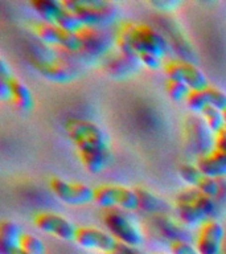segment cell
I'll use <instances>...</instances> for the list:
<instances>
[{"label": "cell", "mask_w": 226, "mask_h": 254, "mask_svg": "<svg viewBox=\"0 0 226 254\" xmlns=\"http://www.w3.org/2000/svg\"><path fill=\"white\" fill-rule=\"evenodd\" d=\"M116 32L130 41L138 55L147 52L164 59L170 52V43L148 24L124 21L119 25Z\"/></svg>", "instance_id": "obj_1"}, {"label": "cell", "mask_w": 226, "mask_h": 254, "mask_svg": "<svg viewBox=\"0 0 226 254\" xmlns=\"http://www.w3.org/2000/svg\"><path fill=\"white\" fill-rule=\"evenodd\" d=\"M67 136L81 152H107L109 138L106 132L91 121L85 119H69L65 123Z\"/></svg>", "instance_id": "obj_2"}, {"label": "cell", "mask_w": 226, "mask_h": 254, "mask_svg": "<svg viewBox=\"0 0 226 254\" xmlns=\"http://www.w3.org/2000/svg\"><path fill=\"white\" fill-rule=\"evenodd\" d=\"M67 9L74 12L85 27L99 28L114 23L118 8L110 1L101 0H63Z\"/></svg>", "instance_id": "obj_3"}, {"label": "cell", "mask_w": 226, "mask_h": 254, "mask_svg": "<svg viewBox=\"0 0 226 254\" xmlns=\"http://www.w3.org/2000/svg\"><path fill=\"white\" fill-rule=\"evenodd\" d=\"M109 233L118 242L138 248L143 244V233L138 226L118 209H106L102 216Z\"/></svg>", "instance_id": "obj_4"}, {"label": "cell", "mask_w": 226, "mask_h": 254, "mask_svg": "<svg viewBox=\"0 0 226 254\" xmlns=\"http://www.w3.org/2000/svg\"><path fill=\"white\" fill-rule=\"evenodd\" d=\"M94 202L105 209H114L116 206L124 210H135L139 208L135 188L115 186V184H103L95 187Z\"/></svg>", "instance_id": "obj_5"}, {"label": "cell", "mask_w": 226, "mask_h": 254, "mask_svg": "<svg viewBox=\"0 0 226 254\" xmlns=\"http://www.w3.org/2000/svg\"><path fill=\"white\" fill-rule=\"evenodd\" d=\"M36 36L39 37L44 44L58 47L61 49L70 52V53H81L82 51V43L77 33L67 32L58 25L45 21H40L32 25Z\"/></svg>", "instance_id": "obj_6"}, {"label": "cell", "mask_w": 226, "mask_h": 254, "mask_svg": "<svg viewBox=\"0 0 226 254\" xmlns=\"http://www.w3.org/2000/svg\"><path fill=\"white\" fill-rule=\"evenodd\" d=\"M186 144L198 156L206 155L214 150V132L206 126L204 119L197 115H189L184 123Z\"/></svg>", "instance_id": "obj_7"}, {"label": "cell", "mask_w": 226, "mask_h": 254, "mask_svg": "<svg viewBox=\"0 0 226 254\" xmlns=\"http://www.w3.org/2000/svg\"><path fill=\"white\" fill-rule=\"evenodd\" d=\"M164 73L168 79H176L186 83L190 90H205L209 86V81L205 73L194 64L184 60H170L164 63Z\"/></svg>", "instance_id": "obj_8"}, {"label": "cell", "mask_w": 226, "mask_h": 254, "mask_svg": "<svg viewBox=\"0 0 226 254\" xmlns=\"http://www.w3.org/2000/svg\"><path fill=\"white\" fill-rule=\"evenodd\" d=\"M49 187L56 197L67 205H86L94 201V188L82 183H70L61 178H52Z\"/></svg>", "instance_id": "obj_9"}, {"label": "cell", "mask_w": 226, "mask_h": 254, "mask_svg": "<svg viewBox=\"0 0 226 254\" xmlns=\"http://www.w3.org/2000/svg\"><path fill=\"white\" fill-rule=\"evenodd\" d=\"M33 224L39 230L63 241H74L75 228L70 220L52 212H39L33 216Z\"/></svg>", "instance_id": "obj_10"}, {"label": "cell", "mask_w": 226, "mask_h": 254, "mask_svg": "<svg viewBox=\"0 0 226 254\" xmlns=\"http://www.w3.org/2000/svg\"><path fill=\"white\" fill-rule=\"evenodd\" d=\"M225 229L218 220H206L198 228L194 246L200 254H222Z\"/></svg>", "instance_id": "obj_11"}, {"label": "cell", "mask_w": 226, "mask_h": 254, "mask_svg": "<svg viewBox=\"0 0 226 254\" xmlns=\"http://www.w3.org/2000/svg\"><path fill=\"white\" fill-rule=\"evenodd\" d=\"M74 242L87 250H98L110 254L118 241L110 233L93 226H78L75 230Z\"/></svg>", "instance_id": "obj_12"}, {"label": "cell", "mask_w": 226, "mask_h": 254, "mask_svg": "<svg viewBox=\"0 0 226 254\" xmlns=\"http://www.w3.org/2000/svg\"><path fill=\"white\" fill-rule=\"evenodd\" d=\"M31 63L32 66L35 67L40 74L52 82L66 83L73 81L77 77V71L62 60L33 57Z\"/></svg>", "instance_id": "obj_13"}, {"label": "cell", "mask_w": 226, "mask_h": 254, "mask_svg": "<svg viewBox=\"0 0 226 254\" xmlns=\"http://www.w3.org/2000/svg\"><path fill=\"white\" fill-rule=\"evenodd\" d=\"M176 200H182V201H189L197 206L198 209L201 210L202 213L205 214L208 220H217L221 214L222 209L221 206L218 205L216 198L209 197L206 194L201 193L197 188L189 187L186 190H182L177 194Z\"/></svg>", "instance_id": "obj_14"}, {"label": "cell", "mask_w": 226, "mask_h": 254, "mask_svg": "<svg viewBox=\"0 0 226 254\" xmlns=\"http://www.w3.org/2000/svg\"><path fill=\"white\" fill-rule=\"evenodd\" d=\"M77 35L82 43L81 53L90 56L105 55L111 45V40L102 31H99L98 28L83 27Z\"/></svg>", "instance_id": "obj_15"}, {"label": "cell", "mask_w": 226, "mask_h": 254, "mask_svg": "<svg viewBox=\"0 0 226 254\" xmlns=\"http://www.w3.org/2000/svg\"><path fill=\"white\" fill-rule=\"evenodd\" d=\"M196 166L205 176L214 179L226 178V152L213 150L209 154L198 156Z\"/></svg>", "instance_id": "obj_16"}, {"label": "cell", "mask_w": 226, "mask_h": 254, "mask_svg": "<svg viewBox=\"0 0 226 254\" xmlns=\"http://www.w3.org/2000/svg\"><path fill=\"white\" fill-rule=\"evenodd\" d=\"M23 230L15 221L5 220L0 225V252L1 254H17Z\"/></svg>", "instance_id": "obj_17"}, {"label": "cell", "mask_w": 226, "mask_h": 254, "mask_svg": "<svg viewBox=\"0 0 226 254\" xmlns=\"http://www.w3.org/2000/svg\"><path fill=\"white\" fill-rule=\"evenodd\" d=\"M155 228L160 232L163 237L170 240V242L173 241H188L189 242V236L186 234V230L182 228L180 224L168 217L167 214H155L154 218Z\"/></svg>", "instance_id": "obj_18"}, {"label": "cell", "mask_w": 226, "mask_h": 254, "mask_svg": "<svg viewBox=\"0 0 226 254\" xmlns=\"http://www.w3.org/2000/svg\"><path fill=\"white\" fill-rule=\"evenodd\" d=\"M174 210L180 221L188 226H201L208 220L205 214L189 201L174 200Z\"/></svg>", "instance_id": "obj_19"}, {"label": "cell", "mask_w": 226, "mask_h": 254, "mask_svg": "<svg viewBox=\"0 0 226 254\" xmlns=\"http://www.w3.org/2000/svg\"><path fill=\"white\" fill-rule=\"evenodd\" d=\"M12 89V102L17 106L20 110L28 111L33 107V95L31 90L24 82L12 75L11 78L7 79Z\"/></svg>", "instance_id": "obj_20"}, {"label": "cell", "mask_w": 226, "mask_h": 254, "mask_svg": "<svg viewBox=\"0 0 226 254\" xmlns=\"http://www.w3.org/2000/svg\"><path fill=\"white\" fill-rule=\"evenodd\" d=\"M32 8L45 23L56 24L62 11V1L57 0H32Z\"/></svg>", "instance_id": "obj_21"}, {"label": "cell", "mask_w": 226, "mask_h": 254, "mask_svg": "<svg viewBox=\"0 0 226 254\" xmlns=\"http://www.w3.org/2000/svg\"><path fill=\"white\" fill-rule=\"evenodd\" d=\"M136 196H138V202L139 208L147 213H154V214H162L166 212V204L163 200L155 196L151 190L142 188V187H136L135 188Z\"/></svg>", "instance_id": "obj_22"}, {"label": "cell", "mask_w": 226, "mask_h": 254, "mask_svg": "<svg viewBox=\"0 0 226 254\" xmlns=\"http://www.w3.org/2000/svg\"><path fill=\"white\" fill-rule=\"evenodd\" d=\"M78 156L85 170L89 171L90 174L102 172L111 159L110 151H107V152H81L78 154Z\"/></svg>", "instance_id": "obj_23"}, {"label": "cell", "mask_w": 226, "mask_h": 254, "mask_svg": "<svg viewBox=\"0 0 226 254\" xmlns=\"http://www.w3.org/2000/svg\"><path fill=\"white\" fill-rule=\"evenodd\" d=\"M56 25H58L59 28H62L65 31L71 32V33H78L85 25L82 21L77 17L74 12H71L70 9H67L62 4V11L59 13L58 19L56 21Z\"/></svg>", "instance_id": "obj_24"}, {"label": "cell", "mask_w": 226, "mask_h": 254, "mask_svg": "<svg viewBox=\"0 0 226 254\" xmlns=\"http://www.w3.org/2000/svg\"><path fill=\"white\" fill-rule=\"evenodd\" d=\"M201 118L204 119L206 126L209 127L212 132H214V134H217L218 131H221L226 126L224 113L213 106L206 107L205 110L201 113Z\"/></svg>", "instance_id": "obj_25"}, {"label": "cell", "mask_w": 226, "mask_h": 254, "mask_svg": "<svg viewBox=\"0 0 226 254\" xmlns=\"http://www.w3.org/2000/svg\"><path fill=\"white\" fill-rule=\"evenodd\" d=\"M166 91L172 101H174V102H181V101H185L186 97L189 95L190 87L186 83L181 82V81L167 79Z\"/></svg>", "instance_id": "obj_26"}, {"label": "cell", "mask_w": 226, "mask_h": 254, "mask_svg": "<svg viewBox=\"0 0 226 254\" xmlns=\"http://www.w3.org/2000/svg\"><path fill=\"white\" fill-rule=\"evenodd\" d=\"M178 175L184 182L189 187H196L198 186V183L202 179V172L198 170V167L196 164H190V163H182L178 167Z\"/></svg>", "instance_id": "obj_27"}, {"label": "cell", "mask_w": 226, "mask_h": 254, "mask_svg": "<svg viewBox=\"0 0 226 254\" xmlns=\"http://www.w3.org/2000/svg\"><path fill=\"white\" fill-rule=\"evenodd\" d=\"M186 106L190 111H193L194 114H201L206 107L209 106L208 98L204 90H190L189 95L185 99Z\"/></svg>", "instance_id": "obj_28"}, {"label": "cell", "mask_w": 226, "mask_h": 254, "mask_svg": "<svg viewBox=\"0 0 226 254\" xmlns=\"http://www.w3.org/2000/svg\"><path fill=\"white\" fill-rule=\"evenodd\" d=\"M20 249L28 254H45L43 241L31 233H23L20 238Z\"/></svg>", "instance_id": "obj_29"}, {"label": "cell", "mask_w": 226, "mask_h": 254, "mask_svg": "<svg viewBox=\"0 0 226 254\" xmlns=\"http://www.w3.org/2000/svg\"><path fill=\"white\" fill-rule=\"evenodd\" d=\"M206 98H208V102H209V106H213L218 110H221L222 113L226 110V93L218 87L213 86V85H209L206 87L205 90Z\"/></svg>", "instance_id": "obj_30"}, {"label": "cell", "mask_w": 226, "mask_h": 254, "mask_svg": "<svg viewBox=\"0 0 226 254\" xmlns=\"http://www.w3.org/2000/svg\"><path fill=\"white\" fill-rule=\"evenodd\" d=\"M201 193L209 196V197L216 198L218 194V190H220V183H218V179L210 178V176H202V179L198 183V186L196 187Z\"/></svg>", "instance_id": "obj_31"}, {"label": "cell", "mask_w": 226, "mask_h": 254, "mask_svg": "<svg viewBox=\"0 0 226 254\" xmlns=\"http://www.w3.org/2000/svg\"><path fill=\"white\" fill-rule=\"evenodd\" d=\"M139 61H140V65L148 67L151 70H158L164 66L163 59H160L159 56L152 55V53H147V52L139 53Z\"/></svg>", "instance_id": "obj_32"}, {"label": "cell", "mask_w": 226, "mask_h": 254, "mask_svg": "<svg viewBox=\"0 0 226 254\" xmlns=\"http://www.w3.org/2000/svg\"><path fill=\"white\" fill-rule=\"evenodd\" d=\"M170 252L172 254H200L196 246L188 241L170 242Z\"/></svg>", "instance_id": "obj_33"}, {"label": "cell", "mask_w": 226, "mask_h": 254, "mask_svg": "<svg viewBox=\"0 0 226 254\" xmlns=\"http://www.w3.org/2000/svg\"><path fill=\"white\" fill-rule=\"evenodd\" d=\"M214 150L226 152V126L214 134Z\"/></svg>", "instance_id": "obj_34"}, {"label": "cell", "mask_w": 226, "mask_h": 254, "mask_svg": "<svg viewBox=\"0 0 226 254\" xmlns=\"http://www.w3.org/2000/svg\"><path fill=\"white\" fill-rule=\"evenodd\" d=\"M218 183H220V190H218L216 201L221 206V209H224L226 208V178L218 179Z\"/></svg>", "instance_id": "obj_35"}, {"label": "cell", "mask_w": 226, "mask_h": 254, "mask_svg": "<svg viewBox=\"0 0 226 254\" xmlns=\"http://www.w3.org/2000/svg\"><path fill=\"white\" fill-rule=\"evenodd\" d=\"M0 97L3 101L12 102V89L7 79H0Z\"/></svg>", "instance_id": "obj_36"}, {"label": "cell", "mask_w": 226, "mask_h": 254, "mask_svg": "<svg viewBox=\"0 0 226 254\" xmlns=\"http://www.w3.org/2000/svg\"><path fill=\"white\" fill-rule=\"evenodd\" d=\"M178 4L180 3H177V1H152L151 5L158 8L160 11H172V9L177 7Z\"/></svg>", "instance_id": "obj_37"}, {"label": "cell", "mask_w": 226, "mask_h": 254, "mask_svg": "<svg viewBox=\"0 0 226 254\" xmlns=\"http://www.w3.org/2000/svg\"><path fill=\"white\" fill-rule=\"evenodd\" d=\"M12 77L11 67L8 66L7 63L1 60L0 61V79H8Z\"/></svg>", "instance_id": "obj_38"}, {"label": "cell", "mask_w": 226, "mask_h": 254, "mask_svg": "<svg viewBox=\"0 0 226 254\" xmlns=\"http://www.w3.org/2000/svg\"><path fill=\"white\" fill-rule=\"evenodd\" d=\"M17 254H28V253H25V252H23V250L20 249V252H19V253H17Z\"/></svg>", "instance_id": "obj_39"}, {"label": "cell", "mask_w": 226, "mask_h": 254, "mask_svg": "<svg viewBox=\"0 0 226 254\" xmlns=\"http://www.w3.org/2000/svg\"><path fill=\"white\" fill-rule=\"evenodd\" d=\"M224 118H225V123H226V110L224 111Z\"/></svg>", "instance_id": "obj_40"}]
</instances>
